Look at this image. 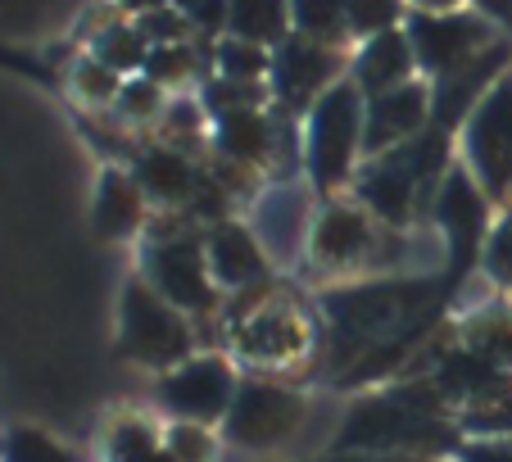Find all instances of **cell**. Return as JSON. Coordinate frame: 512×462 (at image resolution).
Returning <instances> with one entry per match:
<instances>
[{
	"label": "cell",
	"instance_id": "obj_19",
	"mask_svg": "<svg viewBox=\"0 0 512 462\" xmlns=\"http://www.w3.org/2000/svg\"><path fill=\"white\" fill-rule=\"evenodd\" d=\"M213 145L232 168H250V164H268L277 150V127L268 123L263 109H236L213 123Z\"/></svg>",
	"mask_w": 512,
	"mask_h": 462
},
{
	"label": "cell",
	"instance_id": "obj_5",
	"mask_svg": "<svg viewBox=\"0 0 512 462\" xmlns=\"http://www.w3.org/2000/svg\"><path fill=\"white\" fill-rule=\"evenodd\" d=\"M145 286H155L173 308H182L186 318H204L218 313V281L209 272V254L204 241H195L191 231H173V236H150L141 254Z\"/></svg>",
	"mask_w": 512,
	"mask_h": 462
},
{
	"label": "cell",
	"instance_id": "obj_38",
	"mask_svg": "<svg viewBox=\"0 0 512 462\" xmlns=\"http://www.w3.org/2000/svg\"><path fill=\"white\" fill-rule=\"evenodd\" d=\"M118 5H123L127 14H136V19H141V14H155V10H168V5H177V0H118Z\"/></svg>",
	"mask_w": 512,
	"mask_h": 462
},
{
	"label": "cell",
	"instance_id": "obj_37",
	"mask_svg": "<svg viewBox=\"0 0 512 462\" xmlns=\"http://www.w3.org/2000/svg\"><path fill=\"white\" fill-rule=\"evenodd\" d=\"M476 14H485L490 23H512V0H472Z\"/></svg>",
	"mask_w": 512,
	"mask_h": 462
},
{
	"label": "cell",
	"instance_id": "obj_25",
	"mask_svg": "<svg viewBox=\"0 0 512 462\" xmlns=\"http://www.w3.org/2000/svg\"><path fill=\"white\" fill-rule=\"evenodd\" d=\"M213 64H218V77L227 82H263L272 73V55L263 46H250V41L223 37L213 46Z\"/></svg>",
	"mask_w": 512,
	"mask_h": 462
},
{
	"label": "cell",
	"instance_id": "obj_22",
	"mask_svg": "<svg viewBox=\"0 0 512 462\" xmlns=\"http://www.w3.org/2000/svg\"><path fill=\"white\" fill-rule=\"evenodd\" d=\"M290 28L340 46V37H349V0H290Z\"/></svg>",
	"mask_w": 512,
	"mask_h": 462
},
{
	"label": "cell",
	"instance_id": "obj_20",
	"mask_svg": "<svg viewBox=\"0 0 512 462\" xmlns=\"http://www.w3.org/2000/svg\"><path fill=\"white\" fill-rule=\"evenodd\" d=\"M145 191L136 186L132 173L123 168H105L100 173V186H96V231L109 236V241H127L136 236L145 222Z\"/></svg>",
	"mask_w": 512,
	"mask_h": 462
},
{
	"label": "cell",
	"instance_id": "obj_29",
	"mask_svg": "<svg viewBox=\"0 0 512 462\" xmlns=\"http://www.w3.org/2000/svg\"><path fill=\"white\" fill-rule=\"evenodd\" d=\"M123 82L127 77H118L114 68L100 64L96 55H82L78 64H73V91H78L82 100H91V105H114Z\"/></svg>",
	"mask_w": 512,
	"mask_h": 462
},
{
	"label": "cell",
	"instance_id": "obj_30",
	"mask_svg": "<svg viewBox=\"0 0 512 462\" xmlns=\"http://www.w3.org/2000/svg\"><path fill=\"white\" fill-rule=\"evenodd\" d=\"M263 82H227V77H213L204 87V109L209 114H236V109H263Z\"/></svg>",
	"mask_w": 512,
	"mask_h": 462
},
{
	"label": "cell",
	"instance_id": "obj_1",
	"mask_svg": "<svg viewBox=\"0 0 512 462\" xmlns=\"http://www.w3.org/2000/svg\"><path fill=\"white\" fill-rule=\"evenodd\" d=\"M454 444L445 417V395L431 381L404 385L390 395L363 399L345 417L336 449L340 453H395V458H426Z\"/></svg>",
	"mask_w": 512,
	"mask_h": 462
},
{
	"label": "cell",
	"instance_id": "obj_8",
	"mask_svg": "<svg viewBox=\"0 0 512 462\" xmlns=\"http://www.w3.org/2000/svg\"><path fill=\"white\" fill-rule=\"evenodd\" d=\"M408 41L417 55V73L445 77L454 68H463L467 59H476L481 50H490L494 23L476 10H454V14H408Z\"/></svg>",
	"mask_w": 512,
	"mask_h": 462
},
{
	"label": "cell",
	"instance_id": "obj_16",
	"mask_svg": "<svg viewBox=\"0 0 512 462\" xmlns=\"http://www.w3.org/2000/svg\"><path fill=\"white\" fill-rule=\"evenodd\" d=\"M204 254H209V272L218 281V290H245L268 281L263 245L241 222H213L209 236H204Z\"/></svg>",
	"mask_w": 512,
	"mask_h": 462
},
{
	"label": "cell",
	"instance_id": "obj_34",
	"mask_svg": "<svg viewBox=\"0 0 512 462\" xmlns=\"http://www.w3.org/2000/svg\"><path fill=\"white\" fill-rule=\"evenodd\" d=\"M164 449L177 462H209L213 458V431L200 422H173L164 431Z\"/></svg>",
	"mask_w": 512,
	"mask_h": 462
},
{
	"label": "cell",
	"instance_id": "obj_14",
	"mask_svg": "<svg viewBox=\"0 0 512 462\" xmlns=\"http://www.w3.org/2000/svg\"><path fill=\"white\" fill-rule=\"evenodd\" d=\"M377 250V227L363 204H327L322 218L313 222L309 254L318 268L327 272H349L358 263H368Z\"/></svg>",
	"mask_w": 512,
	"mask_h": 462
},
{
	"label": "cell",
	"instance_id": "obj_7",
	"mask_svg": "<svg viewBox=\"0 0 512 462\" xmlns=\"http://www.w3.org/2000/svg\"><path fill=\"white\" fill-rule=\"evenodd\" d=\"M435 227H440V236L449 245L445 286L454 290L472 272V263L485 254V236H490V200H485V191L463 164L449 168L445 186L435 195Z\"/></svg>",
	"mask_w": 512,
	"mask_h": 462
},
{
	"label": "cell",
	"instance_id": "obj_15",
	"mask_svg": "<svg viewBox=\"0 0 512 462\" xmlns=\"http://www.w3.org/2000/svg\"><path fill=\"white\" fill-rule=\"evenodd\" d=\"M236 345L250 363L277 367V363H295L309 354V322L304 313L286 304H259L254 313H245L236 322Z\"/></svg>",
	"mask_w": 512,
	"mask_h": 462
},
{
	"label": "cell",
	"instance_id": "obj_31",
	"mask_svg": "<svg viewBox=\"0 0 512 462\" xmlns=\"http://www.w3.org/2000/svg\"><path fill=\"white\" fill-rule=\"evenodd\" d=\"M481 268L499 290H512V209L499 213V222H494L490 236H485Z\"/></svg>",
	"mask_w": 512,
	"mask_h": 462
},
{
	"label": "cell",
	"instance_id": "obj_6",
	"mask_svg": "<svg viewBox=\"0 0 512 462\" xmlns=\"http://www.w3.org/2000/svg\"><path fill=\"white\" fill-rule=\"evenodd\" d=\"M463 159L467 173L485 191L490 204H503L512 191V73H503L485 100L463 123Z\"/></svg>",
	"mask_w": 512,
	"mask_h": 462
},
{
	"label": "cell",
	"instance_id": "obj_35",
	"mask_svg": "<svg viewBox=\"0 0 512 462\" xmlns=\"http://www.w3.org/2000/svg\"><path fill=\"white\" fill-rule=\"evenodd\" d=\"M177 10L186 14V23H195L204 32L227 28V0H177Z\"/></svg>",
	"mask_w": 512,
	"mask_h": 462
},
{
	"label": "cell",
	"instance_id": "obj_13",
	"mask_svg": "<svg viewBox=\"0 0 512 462\" xmlns=\"http://www.w3.org/2000/svg\"><path fill=\"white\" fill-rule=\"evenodd\" d=\"M431 127V91L426 82H408L386 96H372L363 109V159H377L386 150L417 141Z\"/></svg>",
	"mask_w": 512,
	"mask_h": 462
},
{
	"label": "cell",
	"instance_id": "obj_26",
	"mask_svg": "<svg viewBox=\"0 0 512 462\" xmlns=\"http://www.w3.org/2000/svg\"><path fill=\"white\" fill-rule=\"evenodd\" d=\"M0 462H78V453L64 449L55 435L37 431V426H14L0 444Z\"/></svg>",
	"mask_w": 512,
	"mask_h": 462
},
{
	"label": "cell",
	"instance_id": "obj_17",
	"mask_svg": "<svg viewBox=\"0 0 512 462\" xmlns=\"http://www.w3.org/2000/svg\"><path fill=\"white\" fill-rule=\"evenodd\" d=\"M349 77H354V87L363 91V100L386 96V91L417 82V55H413L408 32L395 28V32H381V37L363 41V50H358L354 73Z\"/></svg>",
	"mask_w": 512,
	"mask_h": 462
},
{
	"label": "cell",
	"instance_id": "obj_18",
	"mask_svg": "<svg viewBox=\"0 0 512 462\" xmlns=\"http://www.w3.org/2000/svg\"><path fill=\"white\" fill-rule=\"evenodd\" d=\"M136 186L145 191L150 204H164V209H182L195 200L200 191V177H195L191 159L173 145H150V150L136 154Z\"/></svg>",
	"mask_w": 512,
	"mask_h": 462
},
{
	"label": "cell",
	"instance_id": "obj_4",
	"mask_svg": "<svg viewBox=\"0 0 512 462\" xmlns=\"http://www.w3.org/2000/svg\"><path fill=\"white\" fill-rule=\"evenodd\" d=\"M118 313H123V322H118V349H123V358H132L141 367H155V372H173V367H182L191 358V349H195L191 322L155 286L127 281Z\"/></svg>",
	"mask_w": 512,
	"mask_h": 462
},
{
	"label": "cell",
	"instance_id": "obj_39",
	"mask_svg": "<svg viewBox=\"0 0 512 462\" xmlns=\"http://www.w3.org/2000/svg\"><path fill=\"white\" fill-rule=\"evenodd\" d=\"M417 14H454L463 10V0H413Z\"/></svg>",
	"mask_w": 512,
	"mask_h": 462
},
{
	"label": "cell",
	"instance_id": "obj_33",
	"mask_svg": "<svg viewBox=\"0 0 512 462\" xmlns=\"http://www.w3.org/2000/svg\"><path fill=\"white\" fill-rule=\"evenodd\" d=\"M191 73H195V50L186 41H177V46H150V55H145V77L159 82V87L186 82Z\"/></svg>",
	"mask_w": 512,
	"mask_h": 462
},
{
	"label": "cell",
	"instance_id": "obj_12",
	"mask_svg": "<svg viewBox=\"0 0 512 462\" xmlns=\"http://www.w3.org/2000/svg\"><path fill=\"white\" fill-rule=\"evenodd\" d=\"M508 59H512V46H508V41H494L490 50H481L476 59H467L463 68H454V73H445V77H435L431 127H440V132H463L467 114H472V109L485 100V91H490L503 73H512Z\"/></svg>",
	"mask_w": 512,
	"mask_h": 462
},
{
	"label": "cell",
	"instance_id": "obj_27",
	"mask_svg": "<svg viewBox=\"0 0 512 462\" xmlns=\"http://www.w3.org/2000/svg\"><path fill=\"white\" fill-rule=\"evenodd\" d=\"M109 462H177V458L164 449V440L150 426L118 422L109 431Z\"/></svg>",
	"mask_w": 512,
	"mask_h": 462
},
{
	"label": "cell",
	"instance_id": "obj_9",
	"mask_svg": "<svg viewBox=\"0 0 512 462\" xmlns=\"http://www.w3.org/2000/svg\"><path fill=\"white\" fill-rule=\"evenodd\" d=\"M236 372L227 358L209 354V358H186L182 367L159 376V404L173 422H200L213 426L223 422L227 408L236 399Z\"/></svg>",
	"mask_w": 512,
	"mask_h": 462
},
{
	"label": "cell",
	"instance_id": "obj_3",
	"mask_svg": "<svg viewBox=\"0 0 512 462\" xmlns=\"http://www.w3.org/2000/svg\"><path fill=\"white\" fill-rule=\"evenodd\" d=\"M363 91L354 87V77H340L336 87H327L309 109V136H304V154H309V177L322 195H336L358 177V154H363Z\"/></svg>",
	"mask_w": 512,
	"mask_h": 462
},
{
	"label": "cell",
	"instance_id": "obj_32",
	"mask_svg": "<svg viewBox=\"0 0 512 462\" xmlns=\"http://www.w3.org/2000/svg\"><path fill=\"white\" fill-rule=\"evenodd\" d=\"M118 114L127 118V123H145V118H159L164 114V87H159V82H150V77H127L123 82V91H118Z\"/></svg>",
	"mask_w": 512,
	"mask_h": 462
},
{
	"label": "cell",
	"instance_id": "obj_24",
	"mask_svg": "<svg viewBox=\"0 0 512 462\" xmlns=\"http://www.w3.org/2000/svg\"><path fill=\"white\" fill-rule=\"evenodd\" d=\"M91 55L123 77V73H136V68H145L150 41H145V32L136 28V23H109V28H100L96 50H91Z\"/></svg>",
	"mask_w": 512,
	"mask_h": 462
},
{
	"label": "cell",
	"instance_id": "obj_21",
	"mask_svg": "<svg viewBox=\"0 0 512 462\" xmlns=\"http://www.w3.org/2000/svg\"><path fill=\"white\" fill-rule=\"evenodd\" d=\"M290 32V0H227V37L277 50Z\"/></svg>",
	"mask_w": 512,
	"mask_h": 462
},
{
	"label": "cell",
	"instance_id": "obj_28",
	"mask_svg": "<svg viewBox=\"0 0 512 462\" xmlns=\"http://www.w3.org/2000/svg\"><path fill=\"white\" fill-rule=\"evenodd\" d=\"M404 19V0H349V37H381L395 32Z\"/></svg>",
	"mask_w": 512,
	"mask_h": 462
},
{
	"label": "cell",
	"instance_id": "obj_2",
	"mask_svg": "<svg viewBox=\"0 0 512 462\" xmlns=\"http://www.w3.org/2000/svg\"><path fill=\"white\" fill-rule=\"evenodd\" d=\"M435 295L431 281H372V286H349L331 295V331L340 345V367L349 358H363V345L377 340H395L408 331V318L417 313H435L426 299Z\"/></svg>",
	"mask_w": 512,
	"mask_h": 462
},
{
	"label": "cell",
	"instance_id": "obj_10",
	"mask_svg": "<svg viewBox=\"0 0 512 462\" xmlns=\"http://www.w3.org/2000/svg\"><path fill=\"white\" fill-rule=\"evenodd\" d=\"M304 422V395H295L290 385L250 381L236 390L232 408L223 417V431L241 449H277L281 440L300 431Z\"/></svg>",
	"mask_w": 512,
	"mask_h": 462
},
{
	"label": "cell",
	"instance_id": "obj_36",
	"mask_svg": "<svg viewBox=\"0 0 512 462\" xmlns=\"http://www.w3.org/2000/svg\"><path fill=\"white\" fill-rule=\"evenodd\" d=\"M463 462H512V435H494V440H472L463 449Z\"/></svg>",
	"mask_w": 512,
	"mask_h": 462
},
{
	"label": "cell",
	"instance_id": "obj_11",
	"mask_svg": "<svg viewBox=\"0 0 512 462\" xmlns=\"http://www.w3.org/2000/svg\"><path fill=\"white\" fill-rule=\"evenodd\" d=\"M340 77H345V55L340 46H327V41H313V37H300V32H290L277 50H272V96L295 114V109L309 105L322 96L327 87H336Z\"/></svg>",
	"mask_w": 512,
	"mask_h": 462
},
{
	"label": "cell",
	"instance_id": "obj_23",
	"mask_svg": "<svg viewBox=\"0 0 512 462\" xmlns=\"http://www.w3.org/2000/svg\"><path fill=\"white\" fill-rule=\"evenodd\" d=\"M467 349L490 358L494 367L512 372V313L508 308H485L467 322Z\"/></svg>",
	"mask_w": 512,
	"mask_h": 462
}]
</instances>
